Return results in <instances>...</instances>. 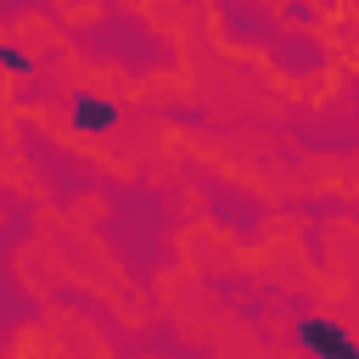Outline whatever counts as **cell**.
Instances as JSON below:
<instances>
[{
	"label": "cell",
	"instance_id": "cell-2",
	"mask_svg": "<svg viewBox=\"0 0 359 359\" xmlns=\"http://www.w3.org/2000/svg\"><path fill=\"white\" fill-rule=\"evenodd\" d=\"M67 118H73V129H84V135H107V129H118L123 107H118V101H101V95H73V101H67Z\"/></svg>",
	"mask_w": 359,
	"mask_h": 359
},
{
	"label": "cell",
	"instance_id": "cell-1",
	"mask_svg": "<svg viewBox=\"0 0 359 359\" xmlns=\"http://www.w3.org/2000/svg\"><path fill=\"white\" fill-rule=\"evenodd\" d=\"M297 348L314 353V359H359V342L337 320H320V314H303L297 320Z\"/></svg>",
	"mask_w": 359,
	"mask_h": 359
},
{
	"label": "cell",
	"instance_id": "cell-3",
	"mask_svg": "<svg viewBox=\"0 0 359 359\" xmlns=\"http://www.w3.org/2000/svg\"><path fill=\"white\" fill-rule=\"evenodd\" d=\"M0 67H11V73H28V67H34V56H22V50H6V45H0Z\"/></svg>",
	"mask_w": 359,
	"mask_h": 359
}]
</instances>
